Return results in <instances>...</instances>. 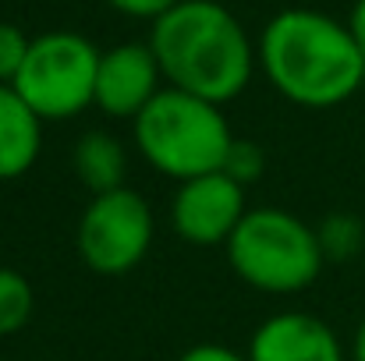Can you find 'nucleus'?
I'll return each mask as SVG.
<instances>
[{"instance_id": "nucleus-1", "label": "nucleus", "mask_w": 365, "mask_h": 361, "mask_svg": "<svg viewBox=\"0 0 365 361\" xmlns=\"http://www.w3.org/2000/svg\"><path fill=\"white\" fill-rule=\"evenodd\" d=\"M259 57L269 85L309 110L344 103L365 78V57L351 28L305 7L280 11L266 25Z\"/></svg>"}, {"instance_id": "nucleus-2", "label": "nucleus", "mask_w": 365, "mask_h": 361, "mask_svg": "<svg viewBox=\"0 0 365 361\" xmlns=\"http://www.w3.org/2000/svg\"><path fill=\"white\" fill-rule=\"evenodd\" d=\"M149 50L170 89L217 107L242 96L252 78V43L242 21L217 0H181L153 21Z\"/></svg>"}, {"instance_id": "nucleus-3", "label": "nucleus", "mask_w": 365, "mask_h": 361, "mask_svg": "<svg viewBox=\"0 0 365 361\" xmlns=\"http://www.w3.org/2000/svg\"><path fill=\"white\" fill-rule=\"evenodd\" d=\"M131 124L145 163L174 181L220 174L235 145L224 110L181 89H163Z\"/></svg>"}, {"instance_id": "nucleus-4", "label": "nucleus", "mask_w": 365, "mask_h": 361, "mask_svg": "<svg viewBox=\"0 0 365 361\" xmlns=\"http://www.w3.org/2000/svg\"><path fill=\"white\" fill-rule=\"evenodd\" d=\"M227 262L262 294H298L319 280L327 262L316 227L287 209H248L227 241Z\"/></svg>"}, {"instance_id": "nucleus-5", "label": "nucleus", "mask_w": 365, "mask_h": 361, "mask_svg": "<svg viewBox=\"0 0 365 361\" xmlns=\"http://www.w3.org/2000/svg\"><path fill=\"white\" fill-rule=\"evenodd\" d=\"M100 50L78 32H43L32 39L14 93L39 120L78 117L96 103Z\"/></svg>"}, {"instance_id": "nucleus-6", "label": "nucleus", "mask_w": 365, "mask_h": 361, "mask_svg": "<svg viewBox=\"0 0 365 361\" xmlns=\"http://www.w3.org/2000/svg\"><path fill=\"white\" fill-rule=\"evenodd\" d=\"M153 241V213L149 202L118 188L107 195H93L78 220V255L100 276H121L135 269Z\"/></svg>"}, {"instance_id": "nucleus-7", "label": "nucleus", "mask_w": 365, "mask_h": 361, "mask_svg": "<svg viewBox=\"0 0 365 361\" xmlns=\"http://www.w3.org/2000/svg\"><path fill=\"white\" fill-rule=\"evenodd\" d=\"M245 188L220 174L181 181L170 202V224L188 244H227L245 220Z\"/></svg>"}, {"instance_id": "nucleus-8", "label": "nucleus", "mask_w": 365, "mask_h": 361, "mask_svg": "<svg viewBox=\"0 0 365 361\" xmlns=\"http://www.w3.org/2000/svg\"><path fill=\"white\" fill-rule=\"evenodd\" d=\"M160 64L149 43H121L100 53L96 71V107L107 117L135 120L163 89H160Z\"/></svg>"}, {"instance_id": "nucleus-9", "label": "nucleus", "mask_w": 365, "mask_h": 361, "mask_svg": "<svg viewBox=\"0 0 365 361\" xmlns=\"http://www.w3.org/2000/svg\"><path fill=\"white\" fill-rule=\"evenodd\" d=\"M248 361H344V347L323 319L280 312L252 333Z\"/></svg>"}, {"instance_id": "nucleus-10", "label": "nucleus", "mask_w": 365, "mask_h": 361, "mask_svg": "<svg viewBox=\"0 0 365 361\" xmlns=\"http://www.w3.org/2000/svg\"><path fill=\"white\" fill-rule=\"evenodd\" d=\"M43 149V120L29 110V103L14 93V85H0V181H14L29 174Z\"/></svg>"}, {"instance_id": "nucleus-11", "label": "nucleus", "mask_w": 365, "mask_h": 361, "mask_svg": "<svg viewBox=\"0 0 365 361\" xmlns=\"http://www.w3.org/2000/svg\"><path fill=\"white\" fill-rule=\"evenodd\" d=\"M75 174L78 181L93 192V195H107V192H118L124 188V170H128V159H124L121 142L110 135V131H86L75 145Z\"/></svg>"}, {"instance_id": "nucleus-12", "label": "nucleus", "mask_w": 365, "mask_h": 361, "mask_svg": "<svg viewBox=\"0 0 365 361\" xmlns=\"http://www.w3.org/2000/svg\"><path fill=\"white\" fill-rule=\"evenodd\" d=\"M36 312V291L32 283L18 273L0 266V337L18 333Z\"/></svg>"}, {"instance_id": "nucleus-13", "label": "nucleus", "mask_w": 365, "mask_h": 361, "mask_svg": "<svg viewBox=\"0 0 365 361\" xmlns=\"http://www.w3.org/2000/svg\"><path fill=\"white\" fill-rule=\"evenodd\" d=\"M316 234H319V244H323V255L341 262V258L359 255V248H362V241H365V227H362V220L351 216V213H330L316 227Z\"/></svg>"}, {"instance_id": "nucleus-14", "label": "nucleus", "mask_w": 365, "mask_h": 361, "mask_svg": "<svg viewBox=\"0 0 365 361\" xmlns=\"http://www.w3.org/2000/svg\"><path fill=\"white\" fill-rule=\"evenodd\" d=\"M29 46H32V39L18 25L0 21V85H14V78H18L21 64H25Z\"/></svg>"}, {"instance_id": "nucleus-15", "label": "nucleus", "mask_w": 365, "mask_h": 361, "mask_svg": "<svg viewBox=\"0 0 365 361\" xmlns=\"http://www.w3.org/2000/svg\"><path fill=\"white\" fill-rule=\"evenodd\" d=\"M262 170H266L262 149H259L255 142L235 138V145H231V152H227V163H224V174L235 177V181L245 188V184H252L255 177H262Z\"/></svg>"}, {"instance_id": "nucleus-16", "label": "nucleus", "mask_w": 365, "mask_h": 361, "mask_svg": "<svg viewBox=\"0 0 365 361\" xmlns=\"http://www.w3.org/2000/svg\"><path fill=\"white\" fill-rule=\"evenodd\" d=\"M114 11H121V14H131V18H163L170 7H178L181 0H107Z\"/></svg>"}, {"instance_id": "nucleus-17", "label": "nucleus", "mask_w": 365, "mask_h": 361, "mask_svg": "<svg viewBox=\"0 0 365 361\" xmlns=\"http://www.w3.org/2000/svg\"><path fill=\"white\" fill-rule=\"evenodd\" d=\"M178 361H248V355H238L220 344H199V347H188Z\"/></svg>"}, {"instance_id": "nucleus-18", "label": "nucleus", "mask_w": 365, "mask_h": 361, "mask_svg": "<svg viewBox=\"0 0 365 361\" xmlns=\"http://www.w3.org/2000/svg\"><path fill=\"white\" fill-rule=\"evenodd\" d=\"M348 28H351V36H355V43H359V50H362V57H365V0H359V4L351 7Z\"/></svg>"}, {"instance_id": "nucleus-19", "label": "nucleus", "mask_w": 365, "mask_h": 361, "mask_svg": "<svg viewBox=\"0 0 365 361\" xmlns=\"http://www.w3.org/2000/svg\"><path fill=\"white\" fill-rule=\"evenodd\" d=\"M351 358L355 361H365V319L359 323V330H355V344H351Z\"/></svg>"}]
</instances>
